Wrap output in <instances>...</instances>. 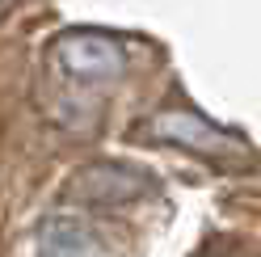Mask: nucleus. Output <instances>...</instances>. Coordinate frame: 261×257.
<instances>
[{"label":"nucleus","instance_id":"obj_4","mask_svg":"<svg viewBox=\"0 0 261 257\" xmlns=\"http://www.w3.org/2000/svg\"><path fill=\"white\" fill-rule=\"evenodd\" d=\"M38 257H85L93 249V232L80 215H46L38 223Z\"/></svg>","mask_w":261,"mask_h":257},{"label":"nucleus","instance_id":"obj_2","mask_svg":"<svg viewBox=\"0 0 261 257\" xmlns=\"http://www.w3.org/2000/svg\"><path fill=\"white\" fill-rule=\"evenodd\" d=\"M152 182L143 177L139 169L126 165H89L76 173V182L68 186V198L89 202V207H126L139 194H148Z\"/></svg>","mask_w":261,"mask_h":257},{"label":"nucleus","instance_id":"obj_5","mask_svg":"<svg viewBox=\"0 0 261 257\" xmlns=\"http://www.w3.org/2000/svg\"><path fill=\"white\" fill-rule=\"evenodd\" d=\"M9 5H13V0H0V17H5V13H9Z\"/></svg>","mask_w":261,"mask_h":257},{"label":"nucleus","instance_id":"obj_1","mask_svg":"<svg viewBox=\"0 0 261 257\" xmlns=\"http://www.w3.org/2000/svg\"><path fill=\"white\" fill-rule=\"evenodd\" d=\"M51 63L80 85H97V80H114L126 68V51L118 46V38L110 34H93V30H72L59 34L51 46Z\"/></svg>","mask_w":261,"mask_h":257},{"label":"nucleus","instance_id":"obj_3","mask_svg":"<svg viewBox=\"0 0 261 257\" xmlns=\"http://www.w3.org/2000/svg\"><path fill=\"white\" fill-rule=\"evenodd\" d=\"M143 131H148L152 139H160V143H177V148L198 152V156H223V152H232V135L219 131V126H211L198 114H190V110H165V114L148 118Z\"/></svg>","mask_w":261,"mask_h":257}]
</instances>
